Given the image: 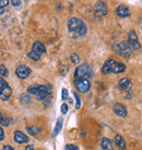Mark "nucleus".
<instances>
[{
  "mask_svg": "<svg viewBox=\"0 0 142 150\" xmlns=\"http://www.w3.org/2000/svg\"><path fill=\"white\" fill-rule=\"evenodd\" d=\"M68 30L73 36L81 37L86 34V25L82 20L78 18H71L68 21Z\"/></svg>",
  "mask_w": 142,
  "mask_h": 150,
  "instance_id": "nucleus-1",
  "label": "nucleus"
},
{
  "mask_svg": "<svg viewBox=\"0 0 142 150\" xmlns=\"http://www.w3.org/2000/svg\"><path fill=\"white\" fill-rule=\"evenodd\" d=\"M126 70V65L123 63H119L115 61L114 59H108L105 61L104 65L102 68V72L104 74H109V73H115V74H119L123 73Z\"/></svg>",
  "mask_w": 142,
  "mask_h": 150,
  "instance_id": "nucleus-2",
  "label": "nucleus"
},
{
  "mask_svg": "<svg viewBox=\"0 0 142 150\" xmlns=\"http://www.w3.org/2000/svg\"><path fill=\"white\" fill-rule=\"evenodd\" d=\"M93 70L89 64H81L75 71V79H89L92 77Z\"/></svg>",
  "mask_w": 142,
  "mask_h": 150,
  "instance_id": "nucleus-3",
  "label": "nucleus"
},
{
  "mask_svg": "<svg viewBox=\"0 0 142 150\" xmlns=\"http://www.w3.org/2000/svg\"><path fill=\"white\" fill-rule=\"evenodd\" d=\"M46 52V48L45 46L42 44L41 41H35L33 44V47H32V51H31L27 56L31 60L33 61H38L41 59L42 54H44Z\"/></svg>",
  "mask_w": 142,
  "mask_h": 150,
  "instance_id": "nucleus-4",
  "label": "nucleus"
},
{
  "mask_svg": "<svg viewBox=\"0 0 142 150\" xmlns=\"http://www.w3.org/2000/svg\"><path fill=\"white\" fill-rule=\"evenodd\" d=\"M115 51L118 56L123 57V58H129L132 52V48L128 41H121L115 46Z\"/></svg>",
  "mask_w": 142,
  "mask_h": 150,
  "instance_id": "nucleus-5",
  "label": "nucleus"
},
{
  "mask_svg": "<svg viewBox=\"0 0 142 150\" xmlns=\"http://www.w3.org/2000/svg\"><path fill=\"white\" fill-rule=\"evenodd\" d=\"M108 12V9H107V6L105 2L103 1H97L95 6H94V14L97 18H101V16H104V15L107 14Z\"/></svg>",
  "mask_w": 142,
  "mask_h": 150,
  "instance_id": "nucleus-6",
  "label": "nucleus"
},
{
  "mask_svg": "<svg viewBox=\"0 0 142 150\" xmlns=\"http://www.w3.org/2000/svg\"><path fill=\"white\" fill-rule=\"evenodd\" d=\"M36 97H37L38 100H42L44 101L45 99L52 97V91H50V88L46 85H39L38 87V91L36 94Z\"/></svg>",
  "mask_w": 142,
  "mask_h": 150,
  "instance_id": "nucleus-7",
  "label": "nucleus"
},
{
  "mask_svg": "<svg viewBox=\"0 0 142 150\" xmlns=\"http://www.w3.org/2000/svg\"><path fill=\"white\" fill-rule=\"evenodd\" d=\"M75 87L80 93H87L91 88L89 79H75Z\"/></svg>",
  "mask_w": 142,
  "mask_h": 150,
  "instance_id": "nucleus-8",
  "label": "nucleus"
},
{
  "mask_svg": "<svg viewBox=\"0 0 142 150\" xmlns=\"http://www.w3.org/2000/svg\"><path fill=\"white\" fill-rule=\"evenodd\" d=\"M15 73H16V76L21 79H26L29 75L31 74V69L27 67V65H24V64H21L19 65L16 70H15Z\"/></svg>",
  "mask_w": 142,
  "mask_h": 150,
  "instance_id": "nucleus-9",
  "label": "nucleus"
},
{
  "mask_svg": "<svg viewBox=\"0 0 142 150\" xmlns=\"http://www.w3.org/2000/svg\"><path fill=\"white\" fill-rule=\"evenodd\" d=\"M128 38H129V45L131 46V48L135 49V50H138L140 49V44H139L138 40V36L136 34L135 30H130L129 34H128Z\"/></svg>",
  "mask_w": 142,
  "mask_h": 150,
  "instance_id": "nucleus-10",
  "label": "nucleus"
},
{
  "mask_svg": "<svg viewBox=\"0 0 142 150\" xmlns=\"http://www.w3.org/2000/svg\"><path fill=\"white\" fill-rule=\"evenodd\" d=\"M113 110H114V112L115 114L120 117H126L127 116V109H126V107L119 102H117L115 105H113Z\"/></svg>",
  "mask_w": 142,
  "mask_h": 150,
  "instance_id": "nucleus-11",
  "label": "nucleus"
},
{
  "mask_svg": "<svg viewBox=\"0 0 142 150\" xmlns=\"http://www.w3.org/2000/svg\"><path fill=\"white\" fill-rule=\"evenodd\" d=\"M116 13L120 18H127V16L130 15V10H129V8L126 7L125 4H120V6L117 7Z\"/></svg>",
  "mask_w": 142,
  "mask_h": 150,
  "instance_id": "nucleus-12",
  "label": "nucleus"
},
{
  "mask_svg": "<svg viewBox=\"0 0 142 150\" xmlns=\"http://www.w3.org/2000/svg\"><path fill=\"white\" fill-rule=\"evenodd\" d=\"M14 142L18 144H26L29 143V137L23 134L22 132L15 131L14 132Z\"/></svg>",
  "mask_w": 142,
  "mask_h": 150,
  "instance_id": "nucleus-13",
  "label": "nucleus"
},
{
  "mask_svg": "<svg viewBox=\"0 0 142 150\" xmlns=\"http://www.w3.org/2000/svg\"><path fill=\"white\" fill-rule=\"evenodd\" d=\"M118 88L120 90H128L131 88V82L130 79L127 77H123L118 82Z\"/></svg>",
  "mask_w": 142,
  "mask_h": 150,
  "instance_id": "nucleus-14",
  "label": "nucleus"
},
{
  "mask_svg": "<svg viewBox=\"0 0 142 150\" xmlns=\"http://www.w3.org/2000/svg\"><path fill=\"white\" fill-rule=\"evenodd\" d=\"M12 95V89L10 86L6 87L2 91H0V100H2V101H7L9 98L11 97Z\"/></svg>",
  "mask_w": 142,
  "mask_h": 150,
  "instance_id": "nucleus-15",
  "label": "nucleus"
},
{
  "mask_svg": "<svg viewBox=\"0 0 142 150\" xmlns=\"http://www.w3.org/2000/svg\"><path fill=\"white\" fill-rule=\"evenodd\" d=\"M114 143H115V145H116L119 149H125L126 148V142H125V139H123V137L121 135H119V134H117L116 136H115V139H114Z\"/></svg>",
  "mask_w": 142,
  "mask_h": 150,
  "instance_id": "nucleus-16",
  "label": "nucleus"
},
{
  "mask_svg": "<svg viewBox=\"0 0 142 150\" xmlns=\"http://www.w3.org/2000/svg\"><path fill=\"white\" fill-rule=\"evenodd\" d=\"M101 148H102V150H114L112 140H109L108 138L104 137V138L101 140Z\"/></svg>",
  "mask_w": 142,
  "mask_h": 150,
  "instance_id": "nucleus-17",
  "label": "nucleus"
},
{
  "mask_svg": "<svg viewBox=\"0 0 142 150\" xmlns=\"http://www.w3.org/2000/svg\"><path fill=\"white\" fill-rule=\"evenodd\" d=\"M62 123H64V120H62V117H59L58 120H57V123H56V126L54 128V134L52 135L56 136L60 131H61V127H62Z\"/></svg>",
  "mask_w": 142,
  "mask_h": 150,
  "instance_id": "nucleus-18",
  "label": "nucleus"
},
{
  "mask_svg": "<svg viewBox=\"0 0 142 150\" xmlns=\"http://www.w3.org/2000/svg\"><path fill=\"white\" fill-rule=\"evenodd\" d=\"M12 122V120L10 117H7V116H4L0 114V125H4V126H9L10 123Z\"/></svg>",
  "mask_w": 142,
  "mask_h": 150,
  "instance_id": "nucleus-19",
  "label": "nucleus"
},
{
  "mask_svg": "<svg viewBox=\"0 0 142 150\" xmlns=\"http://www.w3.org/2000/svg\"><path fill=\"white\" fill-rule=\"evenodd\" d=\"M26 129H27V132L30 133L31 135H37V134H39L42 132V128L37 127V126H30V127H27Z\"/></svg>",
  "mask_w": 142,
  "mask_h": 150,
  "instance_id": "nucleus-20",
  "label": "nucleus"
},
{
  "mask_svg": "<svg viewBox=\"0 0 142 150\" xmlns=\"http://www.w3.org/2000/svg\"><path fill=\"white\" fill-rule=\"evenodd\" d=\"M38 87H39V85H38V84L31 85V86L27 88V93H29V94L36 95V94H37V91H38Z\"/></svg>",
  "mask_w": 142,
  "mask_h": 150,
  "instance_id": "nucleus-21",
  "label": "nucleus"
},
{
  "mask_svg": "<svg viewBox=\"0 0 142 150\" xmlns=\"http://www.w3.org/2000/svg\"><path fill=\"white\" fill-rule=\"evenodd\" d=\"M0 75H1V77H7L8 75H9L8 69L6 68V65H4V64H0Z\"/></svg>",
  "mask_w": 142,
  "mask_h": 150,
  "instance_id": "nucleus-22",
  "label": "nucleus"
},
{
  "mask_svg": "<svg viewBox=\"0 0 142 150\" xmlns=\"http://www.w3.org/2000/svg\"><path fill=\"white\" fill-rule=\"evenodd\" d=\"M8 86H9V85H8V83L4 81V77H0V91H2V90Z\"/></svg>",
  "mask_w": 142,
  "mask_h": 150,
  "instance_id": "nucleus-23",
  "label": "nucleus"
},
{
  "mask_svg": "<svg viewBox=\"0 0 142 150\" xmlns=\"http://www.w3.org/2000/svg\"><path fill=\"white\" fill-rule=\"evenodd\" d=\"M71 61L75 64H78L79 62H80V58H79V56L77 53H72V54H71Z\"/></svg>",
  "mask_w": 142,
  "mask_h": 150,
  "instance_id": "nucleus-24",
  "label": "nucleus"
},
{
  "mask_svg": "<svg viewBox=\"0 0 142 150\" xmlns=\"http://www.w3.org/2000/svg\"><path fill=\"white\" fill-rule=\"evenodd\" d=\"M9 4H10L9 0H0V9H4V8L7 7Z\"/></svg>",
  "mask_w": 142,
  "mask_h": 150,
  "instance_id": "nucleus-25",
  "label": "nucleus"
},
{
  "mask_svg": "<svg viewBox=\"0 0 142 150\" xmlns=\"http://www.w3.org/2000/svg\"><path fill=\"white\" fill-rule=\"evenodd\" d=\"M67 112H68V105H66V103L61 105V113H62V114H66Z\"/></svg>",
  "mask_w": 142,
  "mask_h": 150,
  "instance_id": "nucleus-26",
  "label": "nucleus"
},
{
  "mask_svg": "<svg viewBox=\"0 0 142 150\" xmlns=\"http://www.w3.org/2000/svg\"><path fill=\"white\" fill-rule=\"evenodd\" d=\"M75 99H77V105H75V108L77 109H79L80 108V98H79V96H78V94L77 93H75Z\"/></svg>",
  "mask_w": 142,
  "mask_h": 150,
  "instance_id": "nucleus-27",
  "label": "nucleus"
},
{
  "mask_svg": "<svg viewBox=\"0 0 142 150\" xmlns=\"http://www.w3.org/2000/svg\"><path fill=\"white\" fill-rule=\"evenodd\" d=\"M66 150H78V147L75 146V145H67Z\"/></svg>",
  "mask_w": 142,
  "mask_h": 150,
  "instance_id": "nucleus-28",
  "label": "nucleus"
},
{
  "mask_svg": "<svg viewBox=\"0 0 142 150\" xmlns=\"http://www.w3.org/2000/svg\"><path fill=\"white\" fill-rule=\"evenodd\" d=\"M10 4H12V6H14V7H16V6H20V4H22L20 0H11L10 1Z\"/></svg>",
  "mask_w": 142,
  "mask_h": 150,
  "instance_id": "nucleus-29",
  "label": "nucleus"
},
{
  "mask_svg": "<svg viewBox=\"0 0 142 150\" xmlns=\"http://www.w3.org/2000/svg\"><path fill=\"white\" fill-rule=\"evenodd\" d=\"M62 99L64 100H67L68 99V90L67 89H62Z\"/></svg>",
  "mask_w": 142,
  "mask_h": 150,
  "instance_id": "nucleus-30",
  "label": "nucleus"
},
{
  "mask_svg": "<svg viewBox=\"0 0 142 150\" xmlns=\"http://www.w3.org/2000/svg\"><path fill=\"white\" fill-rule=\"evenodd\" d=\"M22 99H21V100H22L23 102H30V98L27 97V96H26V95H23L22 97Z\"/></svg>",
  "mask_w": 142,
  "mask_h": 150,
  "instance_id": "nucleus-31",
  "label": "nucleus"
},
{
  "mask_svg": "<svg viewBox=\"0 0 142 150\" xmlns=\"http://www.w3.org/2000/svg\"><path fill=\"white\" fill-rule=\"evenodd\" d=\"M4 132L1 128V126H0V140H4Z\"/></svg>",
  "mask_w": 142,
  "mask_h": 150,
  "instance_id": "nucleus-32",
  "label": "nucleus"
},
{
  "mask_svg": "<svg viewBox=\"0 0 142 150\" xmlns=\"http://www.w3.org/2000/svg\"><path fill=\"white\" fill-rule=\"evenodd\" d=\"M2 150H14L13 148H12L11 146H9V145H7V146H4V149Z\"/></svg>",
  "mask_w": 142,
  "mask_h": 150,
  "instance_id": "nucleus-33",
  "label": "nucleus"
},
{
  "mask_svg": "<svg viewBox=\"0 0 142 150\" xmlns=\"http://www.w3.org/2000/svg\"><path fill=\"white\" fill-rule=\"evenodd\" d=\"M25 150H34V148H33V146H26Z\"/></svg>",
  "mask_w": 142,
  "mask_h": 150,
  "instance_id": "nucleus-34",
  "label": "nucleus"
},
{
  "mask_svg": "<svg viewBox=\"0 0 142 150\" xmlns=\"http://www.w3.org/2000/svg\"><path fill=\"white\" fill-rule=\"evenodd\" d=\"M2 13H4V9H0V14H2Z\"/></svg>",
  "mask_w": 142,
  "mask_h": 150,
  "instance_id": "nucleus-35",
  "label": "nucleus"
}]
</instances>
